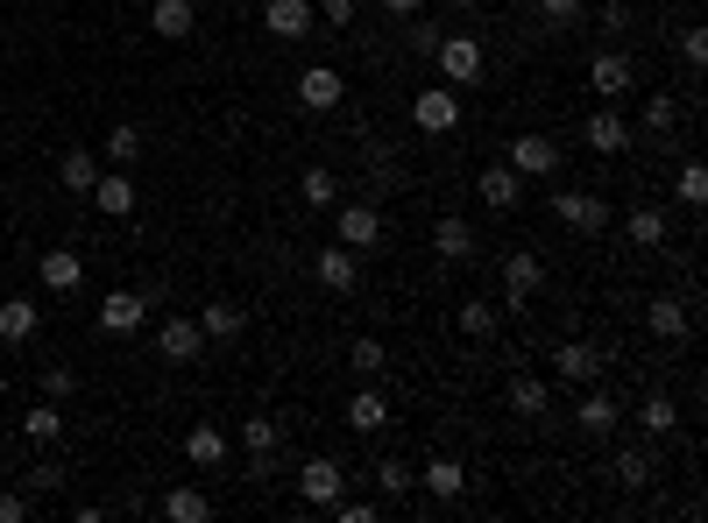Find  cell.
I'll use <instances>...</instances> for the list:
<instances>
[{"label":"cell","mask_w":708,"mask_h":523,"mask_svg":"<svg viewBox=\"0 0 708 523\" xmlns=\"http://www.w3.org/2000/svg\"><path fill=\"white\" fill-rule=\"evenodd\" d=\"M0 390H8V375H0Z\"/></svg>","instance_id":"obj_51"},{"label":"cell","mask_w":708,"mask_h":523,"mask_svg":"<svg viewBox=\"0 0 708 523\" xmlns=\"http://www.w3.org/2000/svg\"><path fill=\"white\" fill-rule=\"evenodd\" d=\"M79 283H86V262L71 255V248H43V290L64 298V290H79Z\"/></svg>","instance_id":"obj_25"},{"label":"cell","mask_w":708,"mask_h":523,"mask_svg":"<svg viewBox=\"0 0 708 523\" xmlns=\"http://www.w3.org/2000/svg\"><path fill=\"white\" fill-rule=\"evenodd\" d=\"M552 375H560V382H602V346L560 340V346H552Z\"/></svg>","instance_id":"obj_13"},{"label":"cell","mask_w":708,"mask_h":523,"mask_svg":"<svg viewBox=\"0 0 708 523\" xmlns=\"http://www.w3.org/2000/svg\"><path fill=\"white\" fill-rule=\"evenodd\" d=\"M581 134H588V149H596V157H624V149H630V121H624L609 100H602V113H588Z\"/></svg>","instance_id":"obj_17"},{"label":"cell","mask_w":708,"mask_h":523,"mask_svg":"<svg viewBox=\"0 0 708 523\" xmlns=\"http://www.w3.org/2000/svg\"><path fill=\"white\" fill-rule=\"evenodd\" d=\"M418 489H426L432 502H453V495L468 489V467H461V460H453V453H432L426 467H418Z\"/></svg>","instance_id":"obj_18"},{"label":"cell","mask_w":708,"mask_h":523,"mask_svg":"<svg viewBox=\"0 0 708 523\" xmlns=\"http://www.w3.org/2000/svg\"><path fill=\"white\" fill-rule=\"evenodd\" d=\"M674 121H680L674 92H652V100H645V128H652V134H674Z\"/></svg>","instance_id":"obj_41"},{"label":"cell","mask_w":708,"mask_h":523,"mask_svg":"<svg viewBox=\"0 0 708 523\" xmlns=\"http://www.w3.org/2000/svg\"><path fill=\"white\" fill-rule=\"evenodd\" d=\"M411 121L426 134H453V128H461V100H453V86H426L411 100Z\"/></svg>","instance_id":"obj_8"},{"label":"cell","mask_w":708,"mask_h":523,"mask_svg":"<svg viewBox=\"0 0 708 523\" xmlns=\"http://www.w3.org/2000/svg\"><path fill=\"white\" fill-rule=\"evenodd\" d=\"M609 474H617V489L638 495V489H652V481H659V453H652V445H617Z\"/></svg>","instance_id":"obj_14"},{"label":"cell","mask_w":708,"mask_h":523,"mask_svg":"<svg viewBox=\"0 0 708 523\" xmlns=\"http://www.w3.org/2000/svg\"><path fill=\"white\" fill-rule=\"evenodd\" d=\"M36 319H43L36 298H0V340H8V346H22L36 333Z\"/></svg>","instance_id":"obj_24"},{"label":"cell","mask_w":708,"mask_h":523,"mask_svg":"<svg viewBox=\"0 0 708 523\" xmlns=\"http://www.w3.org/2000/svg\"><path fill=\"white\" fill-rule=\"evenodd\" d=\"M185 460H191V467H220V460H227V432H220V424H191V432H185Z\"/></svg>","instance_id":"obj_26"},{"label":"cell","mask_w":708,"mask_h":523,"mask_svg":"<svg viewBox=\"0 0 708 523\" xmlns=\"http://www.w3.org/2000/svg\"><path fill=\"white\" fill-rule=\"evenodd\" d=\"M376 489L390 495V502L411 495V489H418V467H405V460H376Z\"/></svg>","instance_id":"obj_38"},{"label":"cell","mask_w":708,"mask_h":523,"mask_svg":"<svg viewBox=\"0 0 708 523\" xmlns=\"http://www.w3.org/2000/svg\"><path fill=\"white\" fill-rule=\"evenodd\" d=\"M262 29H270L277 43H305V36L319 29V14H312V0H270V8H262Z\"/></svg>","instance_id":"obj_11"},{"label":"cell","mask_w":708,"mask_h":523,"mask_svg":"<svg viewBox=\"0 0 708 523\" xmlns=\"http://www.w3.org/2000/svg\"><path fill=\"white\" fill-rule=\"evenodd\" d=\"M581 8H588V0H539V14H546L552 29H574V22H581Z\"/></svg>","instance_id":"obj_43"},{"label":"cell","mask_w":708,"mask_h":523,"mask_svg":"<svg viewBox=\"0 0 708 523\" xmlns=\"http://www.w3.org/2000/svg\"><path fill=\"white\" fill-rule=\"evenodd\" d=\"M461 333L468 340H489L496 333V304H461Z\"/></svg>","instance_id":"obj_42"},{"label":"cell","mask_w":708,"mask_h":523,"mask_svg":"<svg viewBox=\"0 0 708 523\" xmlns=\"http://www.w3.org/2000/svg\"><path fill=\"white\" fill-rule=\"evenodd\" d=\"M624 234H630V248H666V212L659 205H638L624 220Z\"/></svg>","instance_id":"obj_31"},{"label":"cell","mask_w":708,"mask_h":523,"mask_svg":"<svg viewBox=\"0 0 708 523\" xmlns=\"http://www.w3.org/2000/svg\"><path fill=\"white\" fill-rule=\"evenodd\" d=\"M574 424H581L588 439H609L624 424V411H617V396L609 390H596V382H588V396H581V411H574Z\"/></svg>","instance_id":"obj_20"},{"label":"cell","mask_w":708,"mask_h":523,"mask_svg":"<svg viewBox=\"0 0 708 523\" xmlns=\"http://www.w3.org/2000/svg\"><path fill=\"white\" fill-rule=\"evenodd\" d=\"M157 354H163L170 368L199 361V354H206V333H199V319H163V325H157Z\"/></svg>","instance_id":"obj_12"},{"label":"cell","mask_w":708,"mask_h":523,"mask_svg":"<svg viewBox=\"0 0 708 523\" xmlns=\"http://www.w3.org/2000/svg\"><path fill=\"white\" fill-rule=\"evenodd\" d=\"M340 248H355V255H369V248H382V234H390V227H382V205H369V199H355V205H340Z\"/></svg>","instance_id":"obj_1"},{"label":"cell","mask_w":708,"mask_h":523,"mask_svg":"<svg viewBox=\"0 0 708 523\" xmlns=\"http://www.w3.org/2000/svg\"><path fill=\"white\" fill-rule=\"evenodd\" d=\"M298 191H305V205H312V212H327V205L340 199V178H333L327 163H312V170L298 178Z\"/></svg>","instance_id":"obj_33"},{"label":"cell","mask_w":708,"mask_h":523,"mask_svg":"<svg viewBox=\"0 0 708 523\" xmlns=\"http://www.w3.org/2000/svg\"><path fill=\"white\" fill-rule=\"evenodd\" d=\"M552 220H567L574 234H602L609 199H596V191H552Z\"/></svg>","instance_id":"obj_3"},{"label":"cell","mask_w":708,"mask_h":523,"mask_svg":"<svg viewBox=\"0 0 708 523\" xmlns=\"http://www.w3.org/2000/svg\"><path fill=\"white\" fill-rule=\"evenodd\" d=\"M312 276L319 283H327L333 290V298H355V283H361V255H355V248H319V255H312Z\"/></svg>","instance_id":"obj_10"},{"label":"cell","mask_w":708,"mask_h":523,"mask_svg":"<svg viewBox=\"0 0 708 523\" xmlns=\"http://www.w3.org/2000/svg\"><path fill=\"white\" fill-rule=\"evenodd\" d=\"M602 29H609V36L630 29V8H624V0H609V8H602Z\"/></svg>","instance_id":"obj_49"},{"label":"cell","mask_w":708,"mask_h":523,"mask_svg":"<svg viewBox=\"0 0 708 523\" xmlns=\"http://www.w3.org/2000/svg\"><path fill=\"white\" fill-rule=\"evenodd\" d=\"M432 248H439V262H468V255H475V227L461 220V212H439Z\"/></svg>","instance_id":"obj_22"},{"label":"cell","mask_w":708,"mask_h":523,"mask_svg":"<svg viewBox=\"0 0 708 523\" xmlns=\"http://www.w3.org/2000/svg\"><path fill=\"white\" fill-rule=\"evenodd\" d=\"M0 523H29V495H0Z\"/></svg>","instance_id":"obj_48"},{"label":"cell","mask_w":708,"mask_h":523,"mask_svg":"<svg viewBox=\"0 0 708 523\" xmlns=\"http://www.w3.org/2000/svg\"><path fill=\"white\" fill-rule=\"evenodd\" d=\"M199 333H206V340H241V333H248V312H241V304H206V312H199Z\"/></svg>","instance_id":"obj_29"},{"label":"cell","mask_w":708,"mask_h":523,"mask_svg":"<svg viewBox=\"0 0 708 523\" xmlns=\"http://www.w3.org/2000/svg\"><path fill=\"white\" fill-rule=\"evenodd\" d=\"M382 8H390V14H418V8H426V0H382Z\"/></svg>","instance_id":"obj_50"},{"label":"cell","mask_w":708,"mask_h":523,"mask_svg":"<svg viewBox=\"0 0 708 523\" xmlns=\"http://www.w3.org/2000/svg\"><path fill=\"white\" fill-rule=\"evenodd\" d=\"M645 325H652V340H666V346H674V340H687V304L659 290V298H652V312H645Z\"/></svg>","instance_id":"obj_27"},{"label":"cell","mask_w":708,"mask_h":523,"mask_svg":"<svg viewBox=\"0 0 708 523\" xmlns=\"http://www.w3.org/2000/svg\"><path fill=\"white\" fill-rule=\"evenodd\" d=\"M638 424H645V432H652V439H666V432H674V424H680V411H674V396H645L638 403Z\"/></svg>","instance_id":"obj_35"},{"label":"cell","mask_w":708,"mask_h":523,"mask_svg":"<svg viewBox=\"0 0 708 523\" xmlns=\"http://www.w3.org/2000/svg\"><path fill=\"white\" fill-rule=\"evenodd\" d=\"M348 424H355V432H382V424H390V403H382V390H361V396L348 403Z\"/></svg>","instance_id":"obj_34"},{"label":"cell","mask_w":708,"mask_h":523,"mask_svg":"<svg viewBox=\"0 0 708 523\" xmlns=\"http://www.w3.org/2000/svg\"><path fill=\"white\" fill-rule=\"evenodd\" d=\"M107 157H113V170H128V163H136L142 157V128H107Z\"/></svg>","instance_id":"obj_39"},{"label":"cell","mask_w":708,"mask_h":523,"mask_svg":"<svg viewBox=\"0 0 708 523\" xmlns=\"http://www.w3.org/2000/svg\"><path fill=\"white\" fill-rule=\"evenodd\" d=\"M241 445H248V460H256V474H270L277 445H283V424L277 418H241Z\"/></svg>","instance_id":"obj_19"},{"label":"cell","mask_w":708,"mask_h":523,"mask_svg":"<svg viewBox=\"0 0 708 523\" xmlns=\"http://www.w3.org/2000/svg\"><path fill=\"white\" fill-rule=\"evenodd\" d=\"M340 489H348V467H340V460H305L298 467V495L312 502V510H333Z\"/></svg>","instance_id":"obj_6"},{"label":"cell","mask_w":708,"mask_h":523,"mask_svg":"<svg viewBox=\"0 0 708 523\" xmlns=\"http://www.w3.org/2000/svg\"><path fill=\"white\" fill-rule=\"evenodd\" d=\"M340 100H348V79H340L333 64H305V71H298V107H312V113H333Z\"/></svg>","instance_id":"obj_7"},{"label":"cell","mask_w":708,"mask_h":523,"mask_svg":"<svg viewBox=\"0 0 708 523\" xmlns=\"http://www.w3.org/2000/svg\"><path fill=\"white\" fill-rule=\"evenodd\" d=\"M560 142H552V134H518V142H510V170H518V178H560Z\"/></svg>","instance_id":"obj_4"},{"label":"cell","mask_w":708,"mask_h":523,"mask_svg":"<svg viewBox=\"0 0 708 523\" xmlns=\"http://www.w3.org/2000/svg\"><path fill=\"white\" fill-rule=\"evenodd\" d=\"M674 199H680V205H708V170H701V163H680Z\"/></svg>","instance_id":"obj_40"},{"label":"cell","mask_w":708,"mask_h":523,"mask_svg":"<svg viewBox=\"0 0 708 523\" xmlns=\"http://www.w3.org/2000/svg\"><path fill=\"white\" fill-rule=\"evenodd\" d=\"M510 411H518V418H546L552 411V390H546L539 375H510Z\"/></svg>","instance_id":"obj_30"},{"label":"cell","mask_w":708,"mask_h":523,"mask_svg":"<svg viewBox=\"0 0 708 523\" xmlns=\"http://www.w3.org/2000/svg\"><path fill=\"white\" fill-rule=\"evenodd\" d=\"M142 325H149V298H142V290H107V298H100V333L121 340V333H142Z\"/></svg>","instance_id":"obj_5"},{"label":"cell","mask_w":708,"mask_h":523,"mask_svg":"<svg viewBox=\"0 0 708 523\" xmlns=\"http://www.w3.org/2000/svg\"><path fill=\"white\" fill-rule=\"evenodd\" d=\"M163 516H170V523H206V516H213V495H199V489H170V495H163Z\"/></svg>","instance_id":"obj_32"},{"label":"cell","mask_w":708,"mask_h":523,"mask_svg":"<svg viewBox=\"0 0 708 523\" xmlns=\"http://www.w3.org/2000/svg\"><path fill=\"white\" fill-rule=\"evenodd\" d=\"M680 57H687V71H701V64H708V36L687 29V36H680Z\"/></svg>","instance_id":"obj_46"},{"label":"cell","mask_w":708,"mask_h":523,"mask_svg":"<svg viewBox=\"0 0 708 523\" xmlns=\"http://www.w3.org/2000/svg\"><path fill=\"white\" fill-rule=\"evenodd\" d=\"M22 432H29L36 445H57V432H64V411H57V396H50V403H36V411L22 418Z\"/></svg>","instance_id":"obj_36"},{"label":"cell","mask_w":708,"mask_h":523,"mask_svg":"<svg viewBox=\"0 0 708 523\" xmlns=\"http://www.w3.org/2000/svg\"><path fill=\"white\" fill-rule=\"evenodd\" d=\"M64 481H71V474L57 467V460H43V467L29 474V495H57V489H64Z\"/></svg>","instance_id":"obj_44"},{"label":"cell","mask_w":708,"mask_h":523,"mask_svg":"<svg viewBox=\"0 0 708 523\" xmlns=\"http://www.w3.org/2000/svg\"><path fill=\"white\" fill-rule=\"evenodd\" d=\"M432 57H439V79H447V86H475V79H482V43H475V36H439Z\"/></svg>","instance_id":"obj_2"},{"label":"cell","mask_w":708,"mask_h":523,"mask_svg":"<svg viewBox=\"0 0 708 523\" xmlns=\"http://www.w3.org/2000/svg\"><path fill=\"white\" fill-rule=\"evenodd\" d=\"M57 184H64V191H92V184H100V157H92V149H64V157H57Z\"/></svg>","instance_id":"obj_28"},{"label":"cell","mask_w":708,"mask_h":523,"mask_svg":"<svg viewBox=\"0 0 708 523\" xmlns=\"http://www.w3.org/2000/svg\"><path fill=\"white\" fill-rule=\"evenodd\" d=\"M539 290H546V262L531 255V248H510V255H503V298L510 304H531Z\"/></svg>","instance_id":"obj_9"},{"label":"cell","mask_w":708,"mask_h":523,"mask_svg":"<svg viewBox=\"0 0 708 523\" xmlns=\"http://www.w3.org/2000/svg\"><path fill=\"white\" fill-rule=\"evenodd\" d=\"M588 86H596L602 100H624V92L638 86V71H630L624 50H596V64H588Z\"/></svg>","instance_id":"obj_16"},{"label":"cell","mask_w":708,"mask_h":523,"mask_svg":"<svg viewBox=\"0 0 708 523\" xmlns=\"http://www.w3.org/2000/svg\"><path fill=\"white\" fill-rule=\"evenodd\" d=\"M0 36H8V29H0Z\"/></svg>","instance_id":"obj_52"},{"label":"cell","mask_w":708,"mask_h":523,"mask_svg":"<svg viewBox=\"0 0 708 523\" xmlns=\"http://www.w3.org/2000/svg\"><path fill=\"white\" fill-rule=\"evenodd\" d=\"M348 368H355V375H369V382H376L382 368H390V354H382V340H376V333H361V340L348 346Z\"/></svg>","instance_id":"obj_37"},{"label":"cell","mask_w":708,"mask_h":523,"mask_svg":"<svg viewBox=\"0 0 708 523\" xmlns=\"http://www.w3.org/2000/svg\"><path fill=\"white\" fill-rule=\"evenodd\" d=\"M79 390V375H71V368H43V396H71Z\"/></svg>","instance_id":"obj_47"},{"label":"cell","mask_w":708,"mask_h":523,"mask_svg":"<svg viewBox=\"0 0 708 523\" xmlns=\"http://www.w3.org/2000/svg\"><path fill=\"white\" fill-rule=\"evenodd\" d=\"M149 29H157L163 43H185V36L199 29V14H191V0H157V8H149Z\"/></svg>","instance_id":"obj_23"},{"label":"cell","mask_w":708,"mask_h":523,"mask_svg":"<svg viewBox=\"0 0 708 523\" xmlns=\"http://www.w3.org/2000/svg\"><path fill=\"white\" fill-rule=\"evenodd\" d=\"M312 14H319V22H327V29H348V22H355V0H319Z\"/></svg>","instance_id":"obj_45"},{"label":"cell","mask_w":708,"mask_h":523,"mask_svg":"<svg viewBox=\"0 0 708 523\" xmlns=\"http://www.w3.org/2000/svg\"><path fill=\"white\" fill-rule=\"evenodd\" d=\"M482 205H489V212H518V205H525V178H518L510 163H489V170H482Z\"/></svg>","instance_id":"obj_21"},{"label":"cell","mask_w":708,"mask_h":523,"mask_svg":"<svg viewBox=\"0 0 708 523\" xmlns=\"http://www.w3.org/2000/svg\"><path fill=\"white\" fill-rule=\"evenodd\" d=\"M86 199L100 205L107 220H128V212H136V199H142V191H136V178H128V170H100V184H92Z\"/></svg>","instance_id":"obj_15"}]
</instances>
